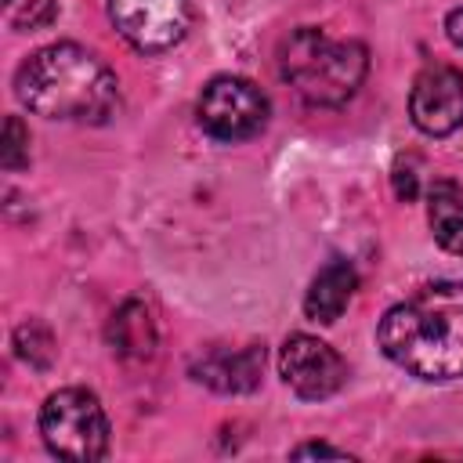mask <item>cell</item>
I'll return each instance as SVG.
<instances>
[{
	"label": "cell",
	"instance_id": "cell-1",
	"mask_svg": "<svg viewBox=\"0 0 463 463\" xmlns=\"http://www.w3.org/2000/svg\"><path fill=\"white\" fill-rule=\"evenodd\" d=\"M380 351L420 380L463 376V282H434L391 307L380 322Z\"/></svg>",
	"mask_w": 463,
	"mask_h": 463
},
{
	"label": "cell",
	"instance_id": "cell-2",
	"mask_svg": "<svg viewBox=\"0 0 463 463\" xmlns=\"http://www.w3.org/2000/svg\"><path fill=\"white\" fill-rule=\"evenodd\" d=\"M14 94L29 112L65 123H105L119 105L112 69L80 43L33 51L14 72Z\"/></svg>",
	"mask_w": 463,
	"mask_h": 463
},
{
	"label": "cell",
	"instance_id": "cell-3",
	"mask_svg": "<svg viewBox=\"0 0 463 463\" xmlns=\"http://www.w3.org/2000/svg\"><path fill=\"white\" fill-rule=\"evenodd\" d=\"M369 69V54L358 40H336L322 29H297L279 51L282 80L307 105H344L358 94Z\"/></svg>",
	"mask_w": 463,
	"mask_h": 463
},
{
	"label": "cell",
	"instance_id": "cell-4",
	"mask_svg": "<svg viewBox=\"0 0 463 463\" xmlns=\"http://www.w3.org/2000/svg\"><path fill=\"white\" fill-rule=\"evenodd\" d=\"M43 445L58 459L94 463L109 452V420L101 402L83 387L54 391L40 409Z\"/></svg>",
	"mask_w": 463,
	"mask_h": 463
},
{
	"label": "cell",
	"instance_id": "cell-5",
	"mask_svg": "<svg viewBox=\"0 0 463 463\" xmlns=\"http://www.w3.org/2000/svg\"><path fill=\"white\" fill-rule=\"evenodd\" d=\"M268 123V98L242 76H217L199 94V127L217 141L253 137Z\"/></svg>",
	"mask_w": 463,
	"mask_h": 463
},
{
	"label": "cell",
	"instance_id": "cell-6",
	"mask_svg": "<svg viewBox=\"0 0 463 463\" xmlns=\"http://www.w3.org/2000/svg\"><path fill=\"white\" fill-rule=\"evenodd\" d=\"M109 18L134 51L159 54L184 40L192 7L188 0H109Z\"/></svg>",
	"mask_w": 463,
	"mask_h": 463
},
{
	"label": "cell",
	"instance_id": "cell-7",
	"mask_svg": "<svg viewBox=\"0 0 463 463\" xmlns=\"http://www.w3.org/2000/svg\"><path fill=\"white\" fill-rule=\"evenodd\" d=\"M279 373L293 394L318 402V398H329L340 391L347 365L326 340L307 336V333H293L279 351Z\"/></svg>",
	"mask_w": 463,
	"mask_h": 463
},
{
	"label": "cell",
	"instance_id": "cell-8",
	"mask_svg": "<svg viewBox=\"0 0 463 463\" xmlns=\"http://www.w3.org/2000/svg\"><path fill=\"white\" fill-rule=\"evenodd\" d=\"M409 116L430 137L452 134L463 123V72L452 65H427L412 80Z\"/></svg>",
	"mask_w": 463,
	"mask_h": 463
},
{
	"label": "cell",
	"instance_id": "cell-9",
	"mask_svg": "<svg viewBox=\"0 0 463 463\" xmlns=\"http://www.w3.org/2000/svg\"><path fill=\"white\" fill-rule=\"evenodd\" d=\"M264 373V347L246 344L235 351H210L203 362L192 365V376L221 394H246L260 383Z\"/></svg>",
	"mask_w": 463,
	"mask_h": 463
},
{
	"label": "cell",
	"instance_id": "cell-10",
	"mask_svg": "<svg viewBox=\"0 0 463 463\" xmlns=\"http://www.w3.org/2000/svg\"><path fill=\"white\" fill-rule=\"evenodd\" d=\"M354 286H358L354 268H351L344 257H333V260L311 279V289H307V297H304V315H307L311 322H322V326L336 322V318L344 315V307L351 304Z\"/></svg>",
	"mask_w": 463,
	"mask_h": 463
},
{
	"label": "cell",
	"instance_id": "cell-11",
	"mask_svg": "<svg viewBox=\"0 0 463 463\" xmlns=\"http://www.w3.org/2000/svg\"><path fill=\"white\" fill-rule=\"evenodd\" d=\"M427 221L434 239L449 253L463 257V188L456 181H434L427 188Z\"/></svg>",
	"mask_w": 463,
	"mask_h": 463
},
{
	"label": "cell",
	"instance_id": "cell-12",
	"mask_svg": "<svg viewBox=\"0 0 463 463\" xmlns=\"http://www.w3.org/2000/svg\"><path fill=\"white\" fill-rule=\"evenodd\" d=\"M109 340L119 354L127 358H148L152 347H156V326H152V315L141 300H127L116 315H112V326H109Z\"/></svg>",
	"mask_w": 463,
	"mask_h": 463
},
{
	"label": "cell",
	"instance_id": "cell-13",
	"mask_svg": "<svg viewBox=\"0 0 463 463\" xmlns=\"http://www.w3.org/2000/svg\"><path fill=\"white\" fill-rule=\"evenodd\" d=\"M14 351H18V358H22L29 369H47V365L54 362L58 344H54V333H51L43 322L29 318V322H22V326L14 329Z\"/></svg>",
	"mask_w": 463,
	"mask_h": 463
},
{
	"label": "cell",
	"instance_id": "cell-14",
	"mask_svg": "<svg viewBox=\"0 0 463 463\" xmlns=\"http://www.w3.org/2000/svg\"><path fill=\"white\" fill-rule=\"evenodd\" d=\"M0 159L7 170H22L29 163V130L22 127L18 116H7L4 123V141H0Z\"/></svg>",
	"mask_w": 463,
	"mask_h": 463
},
{
	"label": "cell",
	"instance_id": "cell-15",
	"mask_svg": "<svg viewBox=\"0 0 463 463\" xmlns=\"http://www.w3.org/2000/svg\"><path fill=\"white\" fill-rule=\"evenodd\" d=\"M58 14V7L51 0H29V7L22 14H14V25H29V29H43L51 18Z\"/></svg>",
	"mask_w": 463,
	"mask_h": 463
},
{
	"label": "cell",
	"instance_id": "cell-16",
	"mask_svg": "<svg viewBox=\"0 0 463 463\" xmlns=\"http://www.w3.org/2000/svg\"><path fill=\"white\" fill-rule=\"evenodd\" d=\"M293 459H347V452L333 449V445H322V441H307V445L293 449Z\"/></svg>",
	"mask_w": 463,
	"mask_h": 463
},
{
	"label": "cell",
	"instance_id": "cell-17",
	"mask_svg": "<svg viewBox=\"0 0 463 463\" xmlns=\"http://www.w3.org/2000/svg\"><path fill=\"white\" fill-rule=\"evenodd\" d=\"M394 192H398V199H405V203H412V199L420 195V181H416V170H412V166H398V170H394Z\"/></svg>",
	"mask_w": 463,
	"mask_h": 463
},
{
	"label": "cell",
	"instance_id": "cell-18",
	"mask_svg": "<svg viewBox=\"0 0 463 463\" xmlns=\"http://www.w3.org/2000/svg\"><path fill=\"white\" fill-rule=\"evenodd\" d=\"M445 33H449V40H452L456 47H463V7L449 11V18H445Z\"/></svg>",
	"mask_w": 463,
	"mask_h": 463
}]
</instances>
